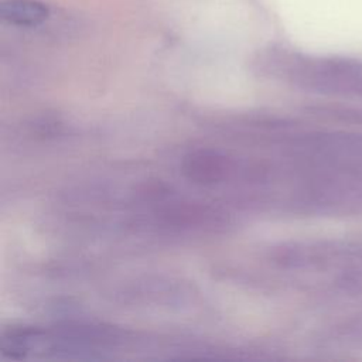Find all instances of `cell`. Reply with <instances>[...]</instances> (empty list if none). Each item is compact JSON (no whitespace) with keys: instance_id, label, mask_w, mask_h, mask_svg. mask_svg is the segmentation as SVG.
Segmentation results:
<instances>
[{"instance_id":"cell-1","label":"cell","mask_w":362,"mask_h":362,"mask_svg":"<svg viewBox=\"0 0 362 362\" xmlns=\"http://www.w3.org/2000/svg\"><path fill=\"white\" fill-rule=\"evenodd\" d=\"M182 170L195 182L216 184L228 177L233 170V163L216 151L199 150L185 157Z\"/></svg>"},{"instance_id":"cell-2","label":"cell","mask_w":362,"mask_h":362,"mask_svg":"<svg viewBox=\"0 0 362 362\" xmlns=\"http://www.w3.org/2000/svg\"><path fill=\"white\" fill-rule=\"evenodd\" d=\"M1 18L13 25L34 27L47 20L48 7L37 0H6L0 7Z\"/></svg>"}]
</instances>
